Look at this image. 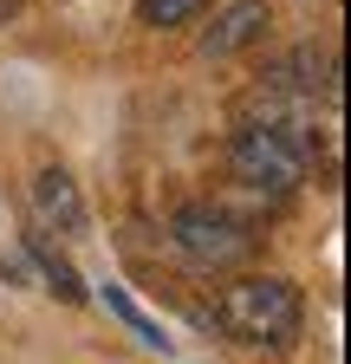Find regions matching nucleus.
Here are the masks:
<instances>
[{
	"label": "nucleus",
	"instance_id": "f257e3e1",
	"mask_svg": "<svg viewBox=\"0 0 351 364\" xmlns=\"http://www.w3.org/2000/svg\"><path fill=\"white\" fill-rule=\"evenodd\" d=\"M215 326L241 345H293L306 326V299L286 273H241L215 293Z\"/></svg>",
	"mask_w": 351,
	"mask_h": 364
},
{
	"label": "nucleus",
	"instance_id": "f03ea898",
	"mask_svg": "<svg viewBox=\"0 0 351 364\" xmlns=\"http://www.w3.org/2000/svg\"><path fill=\"white\" fill-rule=\"evenodd\" d=\"M169 241H176V254H183V260L222 273V267H241V260L254 254V228L234 221L222 202H183V208L169 215Z\"/></svg>",
	"mask_w": 351,
	"mask_h": 364
},
{
	"label": "nucleus",
	"instance_id": "7ed1b4c3",
	"mask_svg": "<svg viewBox=\"0 0 351 364\" xmlns=\"http://www.w3.org/2000/svg\"><path fill=\"white\" fill-rule=\"evenodd\" d=\"M228 169L260 196H293L306 182V156L293 144V130H274V124H241L228 136Z\"/></svg>",
	"mask_w": 351,
	"mask_h": 364
},
{
	"label": "nucleus",
	"instance_id": "20e7f679",
	"mask_svg": "<svg viewBox=\"0 0 351 364\" xmlns=\"http://www.w3.org/2000/svg\"><path fill=\"white\" fill-rule=\"evenodd\" d=\"M33 228L39 235H59V241H78L85 228H92V208H85L72 169H59V163L33 169Z\"/></svg>",
	"mask_w": 351,
	"mask_h": 364
},
{
	"label": "nucleus",
	"instance_id": "39448f33",
	"mask_svg": "<svg viewBox=\"0 0 351 364\" xmlns=\"http://www.w3.org/2000/svg\"><path fill=\"white\" fill-rule=\"evenodd\" d=\"M274 26V7L267 0H228L222 14H215V26L202 33V59H234L247 53V46H260Z\"/></svg>",
	"mask_w": 351,
	"mask_h": 364
},
{
	"label": "nucleus",
	"instance_id": "423d86ee",
	"mask_svg": "<svg viewBox=\"0 0 351 364\" xmlns=\"http://www.w3.org/2000/svg\"><path fill=\"white\" fill-rule=\"evenodd\" d=\"M267 91H306V98H338V59L319 53V46H299L293 59H280L267 72Z\"/></svg>",
	"mask_w": 351,
	"mask_h": 364
},
{
	"label": "nucleus",
	"instance_id": "0eeeda50",
	"mask_svg": "<svg viewBox=\"0 0 351 364\" xmlns=\"http://www.w3.org/2000/svg\"><path fill=\"white\" fill-rule=\"evenodd\" d=\"M98 306H104V312L117 318V326H130V338H137V345H150V351H163V358L176 351V345H169V332L156 326V318H150V312H144L137 299H130V287H124V280H111V273L98 280Z\"/></svg>",
	"mask_w": 351,
	"mask_h": 364
},
{
	"label": "nucleus",
	"instance_id": "6e6552de",
	"mask_svg": "<svg viewBox=\"0 0 351 364\" xmlns=\"http://www.w3.org/2000/svg\"><path fill=\"white\" fill-rule=\"evenodd\" d=\"M26 254H33V267H39V280H46V293H59L65 306H85V273L59 254L53 235H39V228H33V235H26Z\"/></svg>",
	"mask_w": 351,
	"mask_h": 364
},
{
	"label": "nucleus",
	"instance_id": "1a4fd4ad",
	"mask_svg": "<svg viewBox=\"0 0 351 364\" xmlns=\"http://www.w3.org/2000/svg\"><path fill=\"white\" fill-rule=\"evenodd\" d=\"M202 14H208V0H137V26H156V33L189 26V20H202Z\"/></svg>",
	"mask_w": 351,
	"mask_h": 364
}]
</instances>
